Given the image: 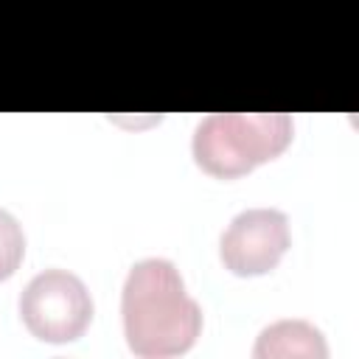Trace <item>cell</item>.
I'll return each instance as SVG.
<instances>
[{"instance_id":"6da1fadb","label":"cell","mask_w":359,"mask_h":359,"mask_svg":"<svg viewBox=\"0 0 359 359\" xmlns=\"http://www.w3.org/2000/svg\"><path fill=\"white\" fill-rule=\"evenodd\" d=\"M123 334L137 356L185 353L202 331V309L185 292L180 269L165 258L132 264L121 294Z\"/></svg>"},{"instance_id":"7a4b0ae2","label":"cell","mask_w":359,"mask_h":359,"mask_svg":"<svg viewBox=\"0 0 359 359\" xmlns=\"http://www.w3.org/2000/svg\"><path fill=\"white\" fill-rule=\"evenodd\" d=\"M286 112H213L194 132V160L219 180H236L278 157L292 140Z\"/></svg>"},{"instance_id":"3957f363","label":"cell","mask_w":359,"mask_h":359,"mask_svg":"<svg viewBox=\"0 0 359 359\" xmlns=\"http://www.w3.org/2000/svg\"><path fill=\"white\" fill-rule=\"evenodd\" d=\"M20 317L42 342H73L93 320V297L79 275L45 269L20 294Z\"/></svg>"},{"instance_id":"277c9868","label":"cell","mask_w":359,"mask_h":359,"mask_svg":"<svg viewBox=\"0 0 359 359\" xmlns=\"http://www.w3.org/2000/svg\"><path fill=\"white\" fill-rule=\"evenodd\" d=\"M289 250V219L275 208H250L238 213L219 241L222 264L241 278L264 275L278 266Z\"/></svg>"},{"instance_id":"5b68a950","label":"cell","mask_w":359,"mask_h":359,"mask_svg":"<svg viewBox=\"0 0 359 359\" xmlns=\"http://www.w3.org/2000/svg\"><path fill=\"white\" fill-rule=\"evenodd\" d=\"M252 356L255 359H275V356L325 359L328 345L320 328H314L309 320H278L258 334Z\"/></svg>"},{"instance_id":"8992f818","label":"cell","mask_w":359,"mask_h":359,"mask_svg":"<svg viewBox=\"0 0 359 359\" xmlns=\"http://www.w3.org/2000/svg\"><path fill=\"white\" fill-rule=\"evenodd\" d=\"M25 255V236L20 222L0 208V280L11 278Z\"/></svg>"}]
</instances>
